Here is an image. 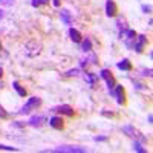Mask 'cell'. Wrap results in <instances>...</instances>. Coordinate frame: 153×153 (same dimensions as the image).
<instances>
[{"label":"cell","instance_id":"6","mask_svg":"<svg viewBox=\"0 0 153 153\" xmlns=\"http://www.w3.org/2000/svg\"><path fill=\"white\" fill-rule=\"evenodd\" d=\"M146 46H147V37L146 35H136V38H135V43H133V49L136 51L138 54H141L143 51L146 49Z\"/></svg>","mask_w":153,"mask_h":153},{"label":"cell","instance_id":"29","mask_svg":"<svg viewBox=\"0 0 153 153\" xmlns=\"http://www.w3.org/2000/svg\"><path fill=\"white\" fill-rule=\"evenodd\" d=\"M0 51H2V43H0Z\"/></svg>","mask_w":153,"mask_h":153},{"label":"cell","instance_id":"2","mask_svg":"<svg viewBox=\"0 0 153 153\" xmlns=\"http://www.w3.org/2000/svg\"><path fill=\"white\" fill-rule=\"evenodd\" d=\"M121 130L124 132V133H127L130 138H133V139H136V141H143V143H146L147 141V138L139 132L138 129H135L133 126H130V124H127V126H124V127H121Z\"/></svg>","mask_w":153,"mask_h":153},{"label":"cell","instance_id":"27","mask_svg":"<svg viewBox=\"0 0 153 153\" xmlns=\"http://www.w3.org/2000/svg\"><path fill=\"white\" fill-rule=\"evenodd\" d=\"M3 76V69H2V66H0V78Z\"/></svg>","mask_w":153,"mask_h":153},{"label":"cell","instance_id":"3","mask_svg":"<svg viewBox=\"0 0 153 153\" xmlns=\"http://www.w3.org/2000/svg\"><path fill=\"white\" fill-rule=\"evenodd\" d=\"M100 75H101V78H103L106 83H107V87H109V92L112 94L113 92V89H115V78H113V75H112V72L109 71V69H103L100 72Z\"/></svg>","mask_w":153,"mask_h":153},{"label":"cell","instance_id":"20","mask_svg":"<svg viewBox=\"0 0 153 153\" xmlns=\"http://www.w3.org/2000/svg\"><path fill=\"white\" fill-rule=\"evenodd\" d=\"M14 3V0H0V5H5V6H11Z\"/></svg>","mask_w":153,"mask_h":153},{"label":"cell","instance_id":"21","mask_svg":"<svg viewBox=\"0 0 153 153\" xmlns=\"http://www.w3.org/2000/svg\"><path fill=\"white\" fill-rule=\"evenodd\" d=\"M0 118H8V112L0 106Z\"/></svg>","mask_w":153,"mask_h":153},{"label":"cell","instance_id":"23","mask_svg":"<svg viewBox=\"0 0 153 153\" xmlns=\"http://www.w3.org/2000/svg\"><path fill=\"white\" fill-rule=\"evenodd\" d=\"M66 75H69V76H72V75H78V69H71V71H68Z\"/></svg>","mask_w":153,"mask_h":153},{"label":"cell","instance_id":"15","mask_svg":"<svg viewBox=\"0 0 153 153\" xmlns=\"http://www.w3.org/2000/svg\"><path fill=\"white\" fill-rule=\"evenodd\" d=\"M84 78H86V81H87L89 84H91L92 87H95V84H97V80H98L95 74H86V75H84Z\"/></svg>","mask_w":153,"mask_h":153},{"label":"cell","instance_id":"7","mask_svg":"<svg viewBox=\"0 0 153 153\" xmlns=\"http://www.w3.org/2000/svg\"><path fill=\"white\" fill-rule=\"evenodd\" d=\"M106 14H107V17H115L118 14V6L113 0H107L106 2Z\"/></svg>","mask_w":153,"mask_h":153},{"label":"cell","instance_id":"13","mask_svg":"<svg viewBox=\"0 0 153 153\" xmlns=\"http://www.w3.org/2000/svg\"><path fill=\"white\" fill-rule=\"evenodd\" d=\"M60 17H61V20L65 22L66 25H71V23H72V16H71V12H69L68 9H61Z\"/></svg>","mask_w":153,"mask_h":153},{"label":"cell","instance_id":"12","mask_svg":"<svg viewBox=\"0 0 153 153\" xmlns=\"http://www.w3.org/2000/svg\"><path fill=\"white\" fill-rule=\"evenodd\" d=\"M118 69H121V71H132L133 69V66H132V63H130V60H127V58H124V60H121V61H118Z\"/></svg>","mask_w":153,"mask_h":153},{"label":"cell","instance_id":"11","mask_svg":"<svg viewBox=\"0 0 153 153\" xmlns=\"http://www.w3.org/2000/svg\"><path fill=\"white\" fill-rule=\"evenodd\" d=\"M69 35H71V40L75 42V43H80V42L83 40V35H81V32H80L78 29L71 28V29H69Z\"/></svg>","mask_w":153,"mask_h":153},{"label":"cell","instance_id":"17","mask_svg":"<svg viewBox=\"0 0 153 153\" xmlns=\"http://www.w3.org/2000/svg\"><path fill=\"white\" fill-rule=\"evenodd\" d=\"M81 49L84 51V52H89V51L92 49V43H91V40H89V38L83 40V43H81Z\"/></svg>","mask_w":153,"mask_h":153},{"label":"cell","instance_id":"19","mask_svg":"<svg viewBox=\"0 0 153 153\" xmlns=\"http://www.w3.org/2000/svg\"><path fill=\"white\" fill-rule=\"evenodd\" d=\"M0 150H6V152H17L19 149H17V147H9V146H3V144H0Z\"/></svg>","mask_w":153,"mask_h":153},{"label":"cell","instance_id":"24","mask_svg":"<svg viewBox=\"0 0 153 153\" xmlns=\"http://www.w3.org/2000/svg\"><path fill=\"white\" fill-rule=\"evenodd\" d=\"M141 8H143V11H144V14H149V12H150V9H152L149 5H143Z\"/></svg>","mask_w":153,"mask_h":153},{"label":"cell","instance_id":"22","mask_svg":"<svg viewBox=\"0 0 153 153\" xmlns=\"http://www.w3.org/2000/svg\"><path fill=\"white\" fill-rule=\"evenodd\" d=\"M95 141L97 143H104V141H107V136H95Z\"/></svg>","mask_w":153,"mask_h":153},{"label":"cell","instance_id":"18","mask_svg":"<svg viewBox=\"0 0 153 153\" xmlns=\"http://www.w3.org/2000/svg\"><path fill=\"white\" fill-rule=\"evenodd\" d=\"M49 0H31V5L34 8H38V6H43V5H48Z\"/></svg>","mask_w":153,"mask_h":153},{"label":"cell","instance_id":"14","mask_svg":"<svg viewBox=\"0 0 153 153\" xmlns=\"http://www.w3.org/2000/svg\"><path fill=\"white\" fill-rule=\"evenodd\" d=\"M12 87H14L16 89V91H17V94L20 95V97H26L28 95V92H26V89H25L19 81H14V83H12Z\"/></svg>","mask_w":153,"mask_h":153},{"label":"cell","instance_id":"1","mask_svg":"<svg viewBox=\"0 0 153 153\" xmlns=\"http://www.w3.org/2000/svg\"><path fill=\"white\" fill-rule=\"evenodd\" d=\"M40 106H42V98H38V97H31V98L26 101V104L22 107L20 113H22V115H26V113H29V112H32V110H37Z\"/></svg>","mask_w":153,"mask_h":153},{"label":"cell","instance_id":"4","mask_svg":"<svg viewBox=\"0 0 153 153\" xmlns=\"http://www.w3.org/2000/svg\"><path fill=\"white\" fill-rule=\"evenodd\" d=\"M112 95L117 98V101H118V104H120V106H124V104L127 103V100H126V91H124V87H123V86L115 84V89H113Z\"/></svg>","mask_w":153,"mask_h":153},{"label":"cell","instance_id":"5","mask_svg":"<svg viewBox=\"0 0 153 153\" xmlns=\"http://www.w3.org/2000/svg\"><path fill=\"white\" fill-rule=\"evenodd\" d=\"M52 152H57V153H84L87 150L83 147H75V146H60Z\"/></svg>","mask_w":153,"mask_h":153},{"label":"cell","instance_id":"16","mask_svg":"<svg viewBox=\"0 0 153 153\" xmlns=\"http://www.w3.org/2000/svg\"><path fill=\"white\" fill-rule=\"evenodd\" d=\"M133 150H135V152H138V153H146V152H147V150L141 146V143L136 141V139L133 141Z\"/></svg>","mask_w":153,"mask_h":153},{"label":"cell","instance_id":"10","mask_svg":"<svg viewBox=\"0 0 153 153\" xmlns=\"http://www.w3.org/2000/svg\"><path fill=\"white\" fill-rule=\"evenodd\" d=\"M45 121H46V118L43 117V115H34V117H31V120L28 121V124L32 126V127H38V126H42Z\"/></svg>","mask_w":153,"mask_h":153},{"label":"cell","instance_id":"25","mask_svg":"<svg viewBox=\"0 0 153 153\" xmlns=\"http://www.w3.org/2000/svg\"><path fill=\"white\" fill-rule=\"evenodd\" d=\"M144 76H152V69H147V71H144V74H143Z\"/></svg>","mask_w":153,"mask_h":153},{"label":"cell","instance_id":"28","mask_svg":"<svg viewBox=\"0 0 153 153\" xmlns=\"http://www.w3.org/2000/svg\"><path fill=\"white\" fill-rule=\"evenodd\" d=\"M2 17H3V12H2V11H0V19H2Z\"/></svg>","mask_w":153,"mask_h":153},{"label":"cell","instance_id":"8","mask_svg":"<svg viewBox=\"0 0 153 153\" xmlns=\"http://www.w3.org/2000/svg\"><path fill=\"white\" fill-rule=\"evenodd\" d=\"M49 126L52 127V129H57V130H61L63 127H65V121H63L61 117H52L49 120Z\"/></svg>","mask_w":153,"mask_h":153},{"label":"cell","instance_id":"9","mask_svg":"<svg viewBox=\"0 0 153 153\" xmlns=\"http://www.w3.org/2000/svg\"><path fill=\"white\" fill-rule=\"evenodd\" d=\"M52 112H58V113H63V115H68V117H74V109H72L71 106H66V104L58 106V107H54Z\"/></svg>","mask_w":153,"mask_h":153},{"label":"cell","instance_id":"26","mask_svg":"<svg viewBox=\"0 0 153 153\" xmlns=\"http://www.w3.org/2000/svg\"><path fill=\"white\" fill-rule=\"evenodd\" d=\"M12 126L14 127H23L25 124H20V121H16V123H12Z\"/></svg>","mask_w":153,"mask_h":153}]
</instances>
